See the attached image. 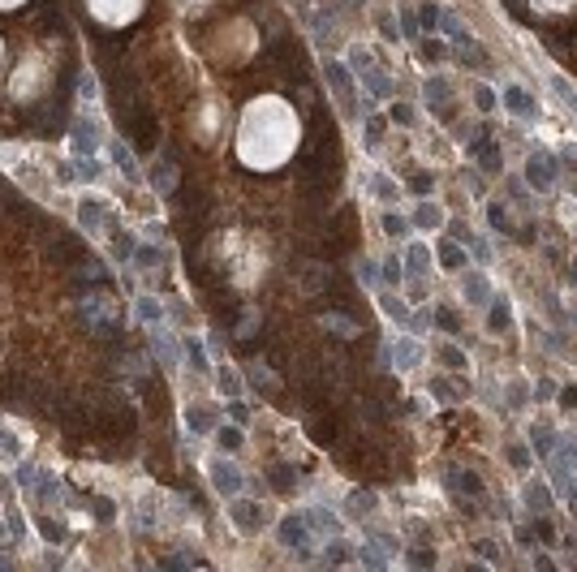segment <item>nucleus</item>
<instances>
[{"mask_svg":"<svg viewBox=\"0 0 577 572\" xmlns=\"http://www.w3.org/2000/svg\"><path fill=\"white\" fill-rule=\"evenodd\" d=\"M297 138H302L297 112L288 108L280 95H259V100L246 104L242 125H237V155H242L246 168L271 172L293 155Z\"/></svg>","mask_w":577,"mask_h":572,"instance_id":"nucleus-1","label":"nucleus"},{"mask_svg":"<svg viewBox=\"0 0 577 572\" xmlns=\"http://www.w3.org/2000/svg\"><path fill=\"white\" fill-rule=\"evenodd\" d=\"M91 18L104 22V26H125L142 13V0H87Z\"/></svg>","mask_w":577,"mask_h":572,"instance_id":"nucleus-2","label":"nucleus"},{"mask_svg":"<svg viewBox=\"0 0 577 572\" xmlns=\"http://www.w3.org/2000/svg\"><path fill=\"white\" fill-rule=\"evenodd\" d=\"M82 319L95 327V332L117 327V297H112V293H87L82 297Z\"/></svg>","mask_w":577,"mask_h":572,"instance_id":"nucleus-3","label":"nucleus"},{"mask_svg":"<svg viewBox=\"0 0 577 572\" xmlns=\"http://www.w3.org/2000/svg\"><path fill=\"white\" fill-rule=\"evenodd\" d=\"M95 146H100V125H95V117H78L73 129H69V151H73V159H91Z\"/></svg>","mask_w":577,"mask_h":572,"instance_id":"nucleus-4","label":"nucleus"},{"mask_svg":"<svg viewBox=\"0 0 577 572\" xmlns=\"http://www.w3.org/2000/svg\"><path fill=\"white\" fill-rule=\"evenodd\" d=\"M39 69H43V65H39V56H26V60H22V69L13 73L9 91L18 95V100H30V95H39V91H35V87H39Z\"/></svg>","mask_w":577,"mask_h":572,"instance_id":"nucleus-5","label":"nucleus"},{"mask_svg":"<svg viewBox=\"0 0 577 572\" xmlns=\"http://www.w3.org/2000/svg\"><path fill=\"white\" fill-rule=\"evenodd\" d=\"M383 357H388V362H396V370H414V366L422 362V349L414 345V340L400 336V340H392V345L383 349Z\"/></svg>","mask_w":577,"mask_h":572,"instance_id":"nucleus-6","label":"nucleus"},{"mask_svg":"<svg viewBox=\"0 0 577 572\" xmlns=\"http://www.w3.org/2000/svg\"><path fill=\"white\" fill-rule=\"evenodd\" d=\"M104 220H108V203H100V198L78 203V224H82L87 233H104Z\"/></svg>","mask_w":577,"mask_h":572,"instance_id":"nucleus-7","label":"nucleus"},{"mask_svg":"<svg viewBox=\"0 0 577 572\" xmlns=\"http://www.w3.org/2000/svg\"><path fill=\"white\" fill-rule=\"evenodd\" d=\"M212 486L220 495H237V486H242V473H237L233 461H212Z\"/></svg>","mask_w":577,"mask_h":572,"instance_id":"nucleus-8","label":"nucleus"},{"mask_svg":"<svg viewBox=\"0 0 577 572\" xmlns=\"http://www.w3.org/2000/svg\"><path fill=\"white\" fill-rule=\"evenodd\" d=\"M280 542L306 555V516H293V520H284V525H280Z\"/></svg>","mask_w":577,"mask_h":572,"instance_id":"nucleus-9","label":"nucleus"},{"mask_svg":"<svg viewBox=\"0 0 577 572\" xmlns=\"http://www.w3.org/2000/svg\"><path fill=\"white\" fill-rule=\"evenodd\" d=\"M138 323H147V327H159L164 323V306H159V297H138Z\"/></svg>","mask_w":577,"mask_h":572,"instance_id":"nucleus-10","label":"nucleus"},{"mask_svg":"<svg viewBox=\"0 0 577 572\" xmlns=\"http://www.w3.org/2000/svg\"><path fill=\"white\" fill-rule=\"evenodd\" d=\"M185 426H190V435H207L212 431V413H207V409H199V404H185Z\"/></svg>","mask_w":577,"mask_h":572,"instance_id":"nucleus-11","label":"nucleus"},{"mask_svg":"<svg viewBox=\"0 0 577 572\" xmlns=\"http://www.w3.org/2000/svg\"><path fill=\"white\" fill-rule=\"evenodd\" d=\"M22 452H26V444L18 435H9V426L0 422V456H5V461H22Z\"/></svg>","mask_w":577,"mask_h":572,"instance_id":"nucleus-12","label":"nucleus"},{"mask_svg":"<svg viewBox=\"0 0 577 572\" xmlns=\"http://www.w3.org/2000/svg\"><path fill=\"white\" fill-rule=\"evenodd\" d=\"M556 465H560V478H569L577 469V439H565V444L556 448Z\"/></svg>","mask_w":577,"mask_h":572,"instance_id":"nucleus-13","label":"nucleus"},{"mask_svg":"<svg viewBox=\"0 0 577 572\" xmlns=\"http://www.w3.org/2000/svg\"><path fill=\"white\" fill-rule=\"evenodd\" d=\"M233 520L242 529H259L263 525V508H250V503H233Z\"/></svg>","mask_w":577,"mask_h":572,"instance_id":"nucleus-14","label":"nucleus"},{"mask_svg":"<svg viewBox=\"0 0 577 572\" xmlns=\"http://www.w3.org/2000/svg\"><path fill=\"white\" fill-rule=\"evenodd\" d=\"M504 104L517 112V117H534V100H525L521 87H508V91H504Z\"/></svg>","mask_w":577,"mask_h":572,"instance_id":"nucleus-15","label":"nucleus"},{"mask_svg":"<svg viewBox=\"0 0 577 572\" xmlns=\"http://www.w3.org/2000/svg\"><path fill=\"white\" fill-rule=\"evenodd\" d=\"M444 224V211L435 203H422L418 211H414V228H440Z\"/></svg>","mask_w":577,"mask_h":572,"instance_id":"nucleus-16","label":"nucleus"},{"mask_svg":"<svg viewBox=\"0 0 577 572\" xmlns=\"http://www.w3.org/2000/svg\"><path fill=\"white\" fill-rule=\"evenodd\" d=\"M525 176H530V181H534L539 190H547V185H552V163L539 155V159H530V163H525Z\"/></svg>","mask_w":577,"mask_h":572,"instance_id":"nucleus-17","label":"nucleus"},{"mask_svg":"<svg viewBox=\"0 0 577 572\" xmlns=\"http://www.w3.org/2000/svg\"><path fill=\"white\" fill-rule=\"evenodd\" d=\"M362 82L371 87V95H379V100H383V95H392V78H388V73H379V69H366Z\"/></svg>","mask_w":577,"mask_h":572,"instance_id":"nucleus-18","label":"nucleus"},{"mask_svg":"<svg viewBox=\"0 0 577 572\" xmlns=\"http://www.w3.org/2000/svg\"><path fill=\"white\" fill-rule=\"evenodd\" d=\"M306 525H315V529H324V534H341V520H336V516H328V512H310L306 516Z\"/></svg>","mask_w":577,"mask_h":572,"instance_id":"nucleus-19","label":"nucleus"},{"mask_svg":"<svg viewBox=\"0 0 577 572\" xmlns=\"http://www.w3.org/2000/svg\"><path fill=\"white\" fill-rule=\"evenodd\" d=\"M134 258H138V267H159V258H164V250H159V245H138V250H134Z\"/></svg>","mask_w":577,"mask_h":572,"instance_id":"nucleus-20","label":"nucleus"},{"mask_svg":"<svg viewBox=\"0 0 577 572\" xmlns=\"http://www.w3.org/2000/svg\"><path fill=\"white\" fill-rule=\"evenodd\" d=\"M461 284H466V293H470V301H483V297H487V280H483V275H474V271H466V280H461Z\"/></svg>","mask_w":577,"mask_h":572,"instance_id":"nucleus-21","label":"nucleus"},{"mask_svg":"<svg viewBox=\"0 0 577 572\" xmlns=\"http://www.w3.org/2000/svg\"><path fill=\"white\" fill-rule=\"evenodd\" d=\"M440 258H444V267H453V271L466 267V250H457V245H440Z\"/></svg>","mask_w":577,"mask_h":572,"instance_id":"nucleus-22","label":"nucleus"},{"mask_svg":"<svg viewBox=\"0 0 577 572\" xmlns=\"http://www.w3.org/2000/svg\"><path fill=\"white\" fill-rule=\"evenodd\" d=\"M427 263H431L427 245H409V271H414V275H422V271H427Z\"/></svg>","mask_w":577,"mask_h":572,"instance_id":"nucleus-23","label":"nucleus"},{"mask_svg":"<svg viewBox=\"0 0 577 572\" xmlns=\"http://www.w3.org/2000/svg\"><path fill=\"white\" fill-rule=\"evenodd\" d=\"M371 508H375V495H366V490H362V495H358V490L349 495V512H354V516H366Z\"/></svg>","mask_w":577,"mask_h":572,"instance_id":"nucleus-24","label":"nucleus"},{"mask_svg":"<svg viewBox=\"0 0 577 572\" xmlns=\"http://www.w3.org/2000/svg\"><path fill=\"white\" fill-rule=\"evenodd\" d=\"M371 190H375V198H383V203H388V198H396V181H388V176H371Z\"/></svg>","mask_w":577,"mask_h":572,"instance_id":"nucleus-25","label":"nucleus"},{"mask_svg":"<svg viewBox=\"0 0 577 572\" xmlns=\"http://www.w3.org/2000/svg\"><path fill=\"white\" fill-rule=\"evenodd\" d=\"M112 159H117V168H121L125 176H138V168H134V159H130V151H125V146L112 142Z\"/></svg>","mask_w":577,"mask_h":572,"instance_id":"nucleus-26","label":"nucleus"},{"mask_svg":"<svg viewBox=\"0 0 577 572\" xmlns=\"http://www.w3.org/2000/svg\"><path fill=\"white\" fill-rule=\"evenodd\" d=\"M383 233H388V237H405L409 233V220H400V216H392V211H388V216H383Z\"/></svg>","mask_w":577,"mask_h":572,"instance_id":"nucleus-27","label":"nucleus"},{"mask_svg":"<svg viewBox=\"0 0 577 572\" xmlns=\"http://www.w3.org/2000/svg\"><path fill=\"white\" fill-rule=\"evenodd\" d=\"M525 503H530L534 512H543V508H547V490H543V486H525Z\"/></svg>","mask_w":577,"mask_h":572,"instance_id":"nucleus-28","label":"nucleus"},{"mask_svg":"<svg viewBox=\"0 0 577 572\" xmlns=\"http://www.w3.org/2000/svg\"><path fill=\"white\" fill-rule=\"evenodd\" d=\"M220 387H224V396H229V400H237V391H242V383H237L233 370H220Z\"/></svg>","mask_w":577,"mask_h":572,"instance_id":"nucleus-29","label":"nucleus"},{"mask_svg":"<svg viewBox=\"0 0 577 572\" xmlns=\"http://www.w3.org/2000/svg\"><path fill=\"white\" fill-rule=\"evenodd\" d=\"M185 349H190V362H194V370H207V353L199 340H185Z\"/></svg>","mask_w":577,"mask_h":572,"instance_id":"nucleus-30","label":"nucleus"},{"mask_svg":"<svg viewBox=\"0 0 577 572\" xmlns=\"http://www.w3.org/2000/svg\"><path fill=\"white\" fill-rule=\"evenodd\" d=\"M534 9H543V13H560V9H569V5H577V0H530Z\"/></svg>","mask_w":577,"mask_h":572,"instance_id":"nucleus-31","label":"nucleus"},{"mask_svg":"<svg viewBox=\"0 0 577 572\" xmlns=\"http://www.w3.org/2000/svg\"><path fill=\"white\" fill-rule=\"evenodd\" d=\"M552 87H556V95H560V100H569V104L577 108V91L569 87V82H565V78H552Z\"/></svg>","mask_w":577,"mask_h":572,"instance_id":"nucleus-32","label":"nucleus"},{"mask_svg":"<svg viewBox=\"0 0 577 572\" xmlns=\"http://www.w3.org/2000/svg\"><path fill=\"white\" fill-rule=\"evenodd\" d=\"M5 520H9V529L18 534V538L26 534V520H22V512H18V508H9V512H5Z\"/></svg>","mask_w":577,"mask_h":572,"instance_id":"nucleus-33","label":"nucleus"},{"mask_svg":"<svg viewBox=\"0 0 577 572\" xmlns=\"http://www.w3.org/2000/svg\"><path fill=\"white\" fill-rule=\"evenodd\" d=\"M483 151V168H500V146H478Z\"/></svg>","mask_w":577,"mask_h":572,"instance_id":"nucleus-34","label":"nucleus"},{"mask_svg":"<svg viewBox=\"0 0 577 572\" xmlns=\"http://www.w3.org/2000/svg\"><path fill=\"white\" fill-rule=\"evenodd\" d=\"M491 327H508V306H504V301L491 310Z\"/></svg>","mask_w":577,"mask_h":572,"instance_id":"nucleus-35","label":"nucleus"},{"mask_svg":"<svg viewBox=\"0 0 577 572\" xmlns=\"http://www.w3.org/2000/svg\"><path fill=\"white\" fill-rule=\"evenodd\" d=\"M427 91H431V100H448V82H444V78H435Z\"/></svg>","mask_w":577,"mask_h":572,"instance_id":"nucleus-36","label":"nucleus"},{"mask_svg":"<svg viewBox=\"0 0 577 572\" xmlns=\"http://www.w3.org/2000/svg\"><path fill=\"white\" fill-rule=\"evenodd\" d=\"M220 435H224V448H237V444H242V431H237V426H224Z\"/></svg>","mask_w":577,"mask_h":572,"instance_id":"nucleus-37","label":"nucleus"},{"mask_svg":"<svg viewBox=\"0 0 577 572\" xmlns=\"http://www.w3.org/2000/svg\"><path fill=\"white\" fill-rule=\"evenodd\" d=\"M78 176H87V181H95V176H100V168H95V163H87V159H78Z\"/></svg>","mask_w":577,"mask_h":572,"instance_id":"nucleus-38","label":"nucleus"},{"mask_svg":"<svg viewBox=\"0 0 577 572\" xmlns=\"http://www.w3.org/2000/svg\"><path fill=\"white\" fill-rule=\"evenodd\" d=\"M392 117H396V121H400V125H409V121H414V112H409V108H405V104H396V108H392Z\"/></svg>","mask_w":577,"mask_h":572,"instance_id":"nucleus-39","label":"nucleus"},{"mask_svg":"<svg viewBox=\"0 0 577 572\" xmlns=\"http://www.w3.org/2000/svg\"><path fill=\"white\" fill-rule=\"evenodd\" d=\"M383 310H388V314H396V319H405V306L392 301V297H383Z\"/></svg>","mask_w":577,"mask_h":572,"instance_id":"nucleus-40","label":"nucleus"},{"mask_svg":"<svg viewBox=\"0 0 577 572\" xmlns=\"http://www.w3.org/2000/svg\"><path fill=\"white\" fill-rule=\"evenodd\" d=\"M422 52H427V60H444V43H427Z\"/></svg>","mask_w":577,"mask_h":572,"instance_id":"nucleus-41","label":"nucleus"},{"mask_svg":"<svg viewBox=\"0 0 577 572\" xmlns=\"http://www.w3.org/2000/svg\"><path fill=\"white\" fill-rule=\"evenodd\" d=\"M383 275H388V280H392V284L400 280V267H396V258H392V263H388V267H383Z\"/></svg>","mask_w":577,"mask_h":572,"instance_id":"nucleus-42","label":"nucleus"},{"mask_svg":"<svg viewBox=\"0 0 577 572\" xmlns=\"http://www.w3.org/2000/svg\"><path fill=\"white\" fill-rule=\"evenodd\" d=\"M18 5H26V0H0V9H18Z\"/></svg>","mask_w":577,"mask_h":572,"instance_id":"nucleus-43","label":"nucleus"}]
</instances>
